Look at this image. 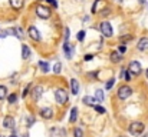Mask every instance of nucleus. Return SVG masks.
Returning <instances> with one entry per match:
<instances>
[{
    "label": "nucleus",
    "mask_w": 148,
    "mask_h": 137,
    "mask_svg": "<svg viewBox=\"0 0 148 137\" xmlns=\"http://www.w3.org/2000/svg\"><path fill=\"white\" fill-rule=\"evenodd\" d=\"M7 100H9V103H16V100H17V96H16V94H10V96L7 97Z\"/></svg>",
    "instance_id": "obj_27"
},
{
    "label": "nucleus",
    "mask_w": 148,
    "mask_h": 137,
    "mask_svg": "<svg viewBox=\"0 0 148 137\" xmlns=\"http://www.w3.org/2000/svg\"><path fill=\"white\" fill-rule=\"evenodd\" d=\"M138 50H141V51H144V50H148V37H143V39H140V42H138Z\"/></svg>",
    "instance_id": "obj_12"
},
{
    "label": "nucleus",
    "mask_w": 148,
    "mask_h": 137,
    "mask_svg": "<svg viewBox=\"0 0 148 137\" xmlns=\"http://www.w3.org/2000/svg\"><path fill=\"white\" fill-rule=\"evenodd\" d=\"M40 116H42L43 119L49 120V119L53 117V110H52L50 107H43V109H40Z\"/></svg>",
    "instance_id": "obj_9"
},
{
    "label": "nucleus",
    "mask_w": 148,
    "mask_h": 137,
    "mask_svg": "<svg viewBox=\"0 0 148 137\" xmlns=\"http://www.w3.org/2000/svg\"><path fill=\"white\" fill-rule=\"evenodd\" d=\"M128 72H130L131 74H134V76H138V74L141 73V64H140L138 61L132 60V61L130 63V66H128Z\"/></svg>",
    "instance_id": "obj_5"
},
{
    "label": "nucleus",
    "mask_w": 148,
    "mask_h": 137,
    "mask_svg": "<svg viewBox=\"0 0 148 137\" xmlns=\"http://www.w3.org/2000/svg\"><path fill=\"white\" fill-rule=\"evenodd\" d=\"M132 39V36H125V37H121V40L122 42H128V40H131Z\"/></svg>",
    "instance_id": "obj_35"
},
{
    "label": "nucleus",
    "mask_w": 148,
    "mask_h": 137,
    "mask_svg": "<svg viewBox=\"0 0 148 137\" xmlns=\"http://www.w3.org/2000/svg\"><path fill=\"white\" fill-rule=\"evenodd\" d=\"M82 101H84L86 106H95V103H97V100H95L94 97H91V96H85V97L82 99Z\"/></svg>",
    "instance_id": "obj_16"
},
{
    "label": "nucleus",
    "mask_w": 148,
    "mask_h": 137,
    "mask_svg": "<svg viewBox=\"0 0 148 137\" xmlns=\"http://www.w3.org/2000/svg\"><path fill=\"white\" fill-rule=\"evenodd\" d=\"M101 32H102V34L105 36V37H111L112 36V27H111V23H108V22H103V23H101Z\"/></svg>",
    "instance_id": "obj_6"
},
{
    "label": "nucleus",
    "mask_w": 148,
    "mask_h": 137,
    "mask_svg": "<svg viewBox=\"0 0 148 137\" xmlns=\"http://www.w3.org/2000/svg\"><path fill=\"white\" fill-rule=\"evenodd\" d=\"M71 89H72V93L76 96L79 93V83L76 79H71Z\"/></svg>",
    "instance_id": "obj_13"
},
{
    "label": "nucleus",
    "mask_w": 148,
    "mask_h": 137,
    "mask_svg": "<svg viewBox=\"0 0 148 137\" xmlns=\"http://www.w3.org/2000/svg\"><path fill=\"white\" fill-rule=\"evenodd\" d=\"M22 56H23L25 60H27L30 57V49H29V46H26V45L22 46Z\"/></svg>",
    "instance_id": "obj_15"
},
{
    "label": "nucleus",
    "mask_w": 148,
    "mask_h": 137,
    "mask_svg": "<svg viewBox=\"0 0 148 137\" xmlns=\"http://www.w3.org/2000/svg\"><path fill=\"white\" fill-rule=\"evenodd\" d=\"M6 96H7V89H6V86H0V100L6 99Z\"/></svg>",
    "instance_id": "obj_21"
},
{
    "label": "nucleus",
    "mask_w": 148,
    "mask_h": 137,
    "mask_svg": "<svg viewBox=\"0 0 148 137\" xmlns=\"http://www.w3.org/2000/svg\"><path fill=\"white\" fill-rule=\"evenodd\" d=\"M27 91H29V86H27V87L25 89V91H23V94H22V97H26V96H27Z\"/></svg>",
    "instance_id": "obj_37"
},
{
    "label": "nucleus",
    "mask_w": 148,
    "mask_h": 137,
    "mask_svg": "<svg viewBox=\"0 0 148 137\" xmlns=\"http://www.w3.org/2000/svg\"><path fill=\"white\" fill-rule=\"evenodd\" d=\"M23 137H27V134H25V136H23Z\"/></svg>",
    "instance_id": "obj_40"
},
{
    "label": "nucleus",
    "mask_w": 148,
    "mask_h": 137,
    "mask_svg": "<svg viewBox=\"0 0 148 137\" xmlns=\"http://www.w3.org/2000/svg\"><path fill=\"white\" fill-rule=\"evenodd\" d=\"M63 53L66 56V59H72V53H73V46L68 43H63Z\"/></svg>",
    "instance_id": "obj_10"
},
{
    "label": "nucleus",
    "mask_w": 148,
    "mask_h": 137,
    "mask_svg": "<svg viewBox=\"0 0 148 137\" xmlns=\"http://www.w3.org/2000/svg\"><path fill=\"white\" fill-rule=\"evenodd\" d=\"M84 37H85V32H84V30H81V32L78 33V40H79V42H82V40H84Z\"/></svg>",
    "instance_id": "obj_28"
},
{
    "label": "nucleus",
    "mask_w": 148,
    "mask_h": 137,
    "mask_svg": "<svg viewBox=\"0 0 148 137\" xmlns=\"http://www.w3.org/2000/svg\"><path fill=\"white\" fill-rule=\"evenodd\" d=\"M144 132V124L141 121H134L130 124V133L132 136H140Z\"/></svg>",
    "instance_id": "obj_1"
},
{
    "label": "nucleus",
    "mask_w": 148,
    "mask_h": 137,
    "mask_svg": "<svg viewBox=\"0 0 148 137\" xmlns=\"http://www.w3.org/2000/svg\"><path fill=\"white\" fill-rule=\"evenodd\" d=\"M27 33H29V36H30L33 40H36V42L40 40V33H39V30H38L35 26H30V27L27 29Z\"/></svg>",
    "instance_id": "obj_8"
},
{
    "label": "nucleus",
    "mask_w": 148,
    "mask_h": 137,
    "mask_svg": "<svg viewBox=\"0 0 148 137\" xmlns=\"http://www.w3.org/2000/svg\"><path fill=\"white\" fill-rule=\"evenodd\" d=\"M125 51H127V46L121 45V46H119V51H118V53H125Z\"/></svg>",
    "instance_id": "obj_32"
},
{
    "label": "nucleus",
    "mask_w": 148,
    "mask_h": 137,
    "mask_svg": "<svg viewBox=\"0 0 148 137\" xmlns=\"http://www.w3.org/2000/svg\"><path fill=\"white\" fill-rule=\"evenodd\" d=\"M114 84H115V79H111V80L106 83V86H105V87H106V90H111V89L114 87Z\"/></svg>",
    "instance_id": "obj_24"
},
{
    "label": "nucleus",
    "mask_w": 148,
    "mask_h": 137,
    "mask_svg": "<svg viewBox=\"0 0 148 137\" xmlns=\"http://www.w3.org/2000/svg\"><path fill=\"white\" fill-rule=\"evenodd\" d=\"M33 123H35V119H33V117H29V120H27V127H30Z\"/></svg>",
    "instance_id": "obj_33"
},
{
    "label": "nucleus",
    "mask_w": 148,
    "mask_h": 137,
    "mask_svg": "<svg viewBox=\"0 0 148 137\" xmlns=\"http://www.w3.org/2000/svg\"><path fill=\"white\" fill-rule=\"evenodd\" d=\"M13 33H16V37H19V39H23V30H22L20 27H17V29H13Z\"/></svg>",
    "instance_id": "obj_22"
},
{
    "label": "nucleus",
    "mask_w": 148,
    "mask_h": 137,
    "mask_svg": "<svg viewBox=\"0 0 148 137\" xmlns=\"http://www.w3.org/2000/svg\"><path fill=\"white\" fill-rule=\"evenodd\" d=\"M36 14H38L40 19H49L52 11H50V9H48L46 6H38V7H36Z\"/></svg>",
    "instance_id": "obj_4"
},
{
    "label": "nucleus",
    "mask_w": 148,
    "mask_h": 137,
    "mask_svg": "<svg viewBox=\"0 0 148 137\" xmlns=\"http://www.w3.org/2000/svg\"><path fill=\"white\" fill-rule=\"evenodd\" d=\"M89 60H92V54H86L85 56V61H89Z\"/></svg>",
    "instance_id": "obj_36"
},
{
    "label": "nucleus",
    "mask_w": 148,
    "mask_h": 137,
    "mask_svg": "<svg viewBox=\"0 0 148 137\" xmlns=\"http://www.w3.org/2000/svg\"><path fill=\"white\" fill-rule=\"evenodd\" d=\"M131 94H132V89H131L130 86H121V87L118 89V97H119L121 100L128 99Z\"/></svg>",
    "instance_id": "obj_3"
},
{
    "label": "nucleus",
    "mask_w": 148,
    "mask_h": 137,
    "mask_svg": "<svg viewBox=\"0 0 148 137\" xmlns=\"http://www.w3.org/2000/svg\"><path fill=\"white\" fill-rule=\"evenodd\" d=\"M48 3L52 4L53 7H58V1H56V0H48Z\"/></svg>",
    "instance_id": "obj_34"
},
{
    "label": "nucleus",
    "mask_w": 148,
    "mask_h": 137,
    "mask_svg": "<svg viewBox=\"0 0 148 137\" xmlns=\"http://www.w3.org/2000/svg\"><path fill=\"white\" fill-rule=\"evenodd\" d=\"M109 13H111V9H109V7H105V9H102V11H101V13H99V14H101V16H103V17H105V16H108V14H109Z\"/></svg>",
    "instance_id": "obj_26"
},
{
    "label": "nucleus",
    "mask_w": 148,
    "mask_h": 137,
    "mask_svg": "<svg viewBox=\"0 0 148 137\" xmlns=\"http://www.w3.org/2000/svg\"><path fill=\"white\" fill-rule=\"evenodd\" d=\"M23 3H25V0H10V6L14 10H20L23 7Z\"/></svg>",
    "instance_id": "obj_14"
},
{
    "label": "nucleus",
    "mask_w": 148,
    "mask_h": 137,
    "mask_svg": "<svg viewBox=\"0 0 148 137\" xmlns=\"http://www.w3.org/2000/svg\"><path fill=\"white\" fill-rule=\"evenodd\" d=\"M79 1H82V0H79Z\"/></svg>",
    "instance_id": "obj_42"
},
{
    "label": "nucleus",
    "mask_w": 148,
    "mask_h": 137,
    "mask_svg": "<svg viewBox=\"0 0 148 137\" xmlns=\"http://www.w3.org/2000/svg\"><path fill=\"white\" fill-rule=\"evenodd\" d=\"M140 1H141V3H144V1H145V0H140Z\"/></svg>",
    "instance_id": "obj_39"
},
{
    "label": "nucleus",
    "mask_w": 148,
    "mask_h": 137,
    "mask_svg": "<svg viewBox=\"0 0 148 137\" xmlns=\"http://www.w3.org/2000/svg\"><path fill=\"white\" fill-rule=\"evenodd\" d=\"M9 137H17V136L16 134H12V136H9Z\"/></svg>",
    "instance_id": "obj_38"
},
{
    "label": "nucleus",
    "mask_w": 148,
    "mask_h": 137,
    "mask_svg": "<svg viewBox=\"0 0 148 137\" xmlns=\"http://www.w3.org/2000/svg\"><path fill=\"white\" fill-rule=\"evenodd\" d=\"M39 67H40V70H42L43 73H48V72H49V64H48L46 61H42V60H40V61H39Z\"/></svg>",
    "instance_id": "obj_20"
},
{
    "label": "nucleus",
    "mask_w": 148,
    "mask_h": 137,
    "mask_svg": "<svg viewBox=\"0 0 148 137\" xmlns=\"http://www.w3.org/2000/svg\"><path fill=\"white\" fill-rule=\"evenodd\" d=\"M76 117H78V109H76V107H72V110H71V117H69V121H71V123H75V121H76Z\"/></svg>",
    "instance_id": "obj_17"
},
{
    "label": "nucleus",
    "mask_w": 148,
    "mask_h": 137,
    "mask_svg": "<svg viewBox=\"0 0 148 137\" xmlns=\"http://www.w3.org/2000/svg\"><path fill=\"white\" fill-rule=\"evenodd\" d=\"M60 70H62V64L58 61V63L53 66V73H55V74H59V73H60Z\"/></svg>",
    "instance_id": "obj_23"
},
{
    "label": "nucleus",
    "mask_w": 148,
    "mask_h": 137,
    "mask_svg": "<svg viewBox=\"0 0 148 137\" xmlns=\"http://www.w3.org/2000/svg\"><path fill=\"white\" fill-rule=\"evenodd\" d=\"M14 126H16V123H14V119H13L12 116H6V117L3 119V127H4V129L14 130Z\"/></svg>",
    "instance_id": "obj_7"
},
{
    "label": "nucleus",
    "mask_w": 148,
    "mask_h": 137,
    "mask_svg": "<svg viewBox=\"0 0 148 137\" xmlns=\"http://www.w3.org/2000/svg\"><path fill=\"white\" fill-rule=\"evenodd\" d=\"M109 59H111V61H112V63H119V61L122 60V54H121V53H118V51H111Z\"/></svg>",
    "instance_id": "obj_11"
},
{
    "label": "nucleus",
    "mask_w": 148,
    "mask_h": 137,
    "mask_svg": "<svg viewBox=\"0 0 148 137\" xmlns=\"http://www.w3.org/2000/svg\"><path fill=\"white\" fill-rule=\"evenodd\" d=\"M147 77H148V70H147Z\"/></svg>",
    "instance_id": "obj_41"
},
{
    "label": "nucleus",
    "mask_w": 148,
    "mask_h": 137,
    "mask_svg": "<svg viewBox=\"0 0 148 137\" xmlns=\"http://www.w3.org/2000/svg\"><path fill=\"white\" fill-rule=\"evenodd\" d=\"M0 137H3V136H0Z\"/></svg>",
    "instance_id": "obj_43"
},
{
    "label": "nucleus",
    "mask_w": 148,
    "mask_h": 137,
    "mask_svg": "<svg viewBox=\"0 0 148 137\" xmlns=\"http://www.w3.org/2000/svg\"><path fill=\"white\" fill-rule=\"evenodd\" d=\"M69 42V29L66 27L65 29V43H68Z\"/></svg>",
    "instance_id": "obj_30"
},
{
    "label": "nucleus",
    "mask_w": 148,
    "mask_h": 137,
    "mask_svg": "<svg viewBox=\"0 0 148 137\" xmlns=\"http://www.w3.org/2000/svg\"><path fill=\"white\" fill-rule=\"evenodd\" d=\"M55 99H56V101L59 104H66V101H68V91L65 89H58L55 91Z\"/></svg>",
    "instance_id": "obj_2"
},
{
    "label": "nucleus",
    "mask_w": 148,
    "mask_h": 137,
    "mask_svg": "<svg viewBox=\"0 0 148 137\" xmlns=\"http://www.w3.org/2000/svg\"><path fill=\"white\" fill-rule=\"evenodd\" d=\"M103 97H105V96H103V91L101 90V89L95 91V97H94V99L97 100V103H101V101L103 100Z\"/></svg>",
    "instance_id": "obj_19"
},
{
    "label": "nucleus",
    "mask_w": 148,
    "mask_h": 137,
    "mask_svg": "<svg viewBox=\"0 0 148 137\" xmlns=\"http://www.w3.org/2000/svg\"><path fill=\"white\" fill-rule=\"evenodd\" d=\"M124 77H125V80H127V82H130V80H131V73H130L128 70H125V74H124Z\"/></svg>",
    "instance_id": "obj_31"
},
{
    "label": "nucleus",
    "mask_w": 148,
    "mask_h": 137,
    "mask_svg": "<svg viewBox=\"0 0 148 137\" xmlns=\"http://www.w3.org/2000/svg\"><path fill=\"white\" fill-rule=\"evenodd\" d=\"M73 136L75 137H84V132L81 129H75L73 130Z\"/></svg>",
    "instance_id": "obj_25"
},
{
    "label": "nucleus",
    "mask_w": 148,
    "mask_h": 137,
    "mask_svg": "<svg viewBox=\"0 0 148 137\" xmlns=\"http://www.w3.org/2000/svg\"><path fill=\"white\" fill-rule=\"evenodd\" d=\"M94 107H95V110H97L98 113H101V114H103V113H105V109H103V107H101V106H97V104H95Z\"/></svg>",
    "instance_id": "obj_29"
},
{
    "label": "nucleus",
    "mask_w": 148,
    "mask_h": 137,
    "mask_svg": "<svg viewBox=\"0 0 148 137\" xmlns=\"http://www.w3.org/2000/svg\"><path fill=\"white\" fill-rule=\"evenodd\" d=\"M42 93H43V87H42V86L35 87V90H33V97H35V100H38V99L42 96Z\"/></svg>",
    "instance_id": "obj_18"
}]
</instances>
